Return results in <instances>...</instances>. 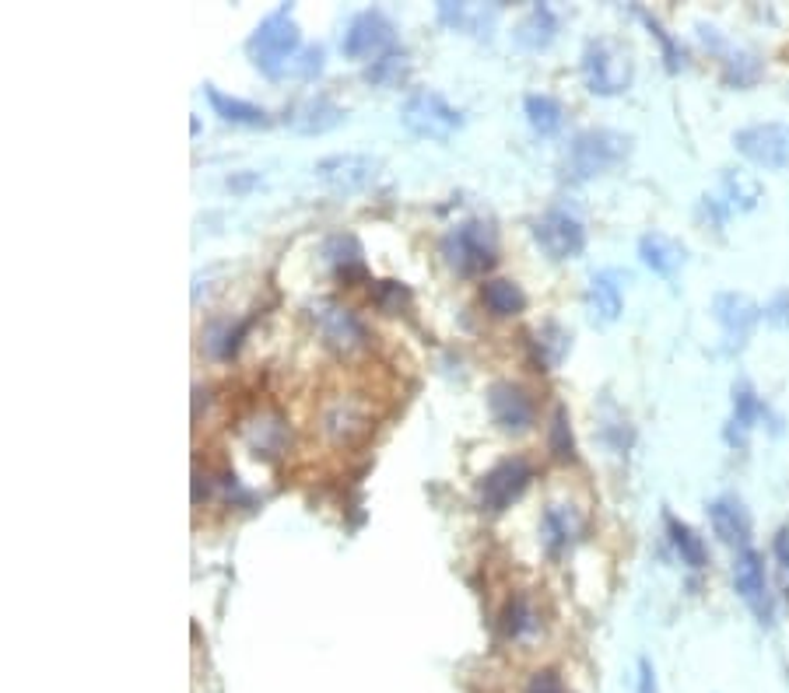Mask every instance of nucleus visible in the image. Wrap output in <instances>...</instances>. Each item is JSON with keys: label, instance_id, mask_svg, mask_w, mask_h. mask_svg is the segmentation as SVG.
<instances>
[{"label": "nucleus", "instance_id": "28", "mask_svg": "<svg viewBox=\"0 0 789 693\" xmlns=\"http://www.w3.org/2000/svg\"><path fill=\"white\" fill-rule=\"evenodd\" d=\"M523 113H526V123H530L534 133H540V137H555V133L562 130V123H565L562 102L552 99V95H544V92L526 95L523 99Z\"/></svg>", "mask_w": 789, "mask_h": 693}, {"label": "nucleus", "instance_id": "9", "mask_svg": "<svg viewBox=\"0 0 789 693\" xmlns=\"http://www.w3.org/2000/svg\"><path fill=\"white\" fill-rule=\"evenodd\" d=\"M734 147L765 172L789 169V123H751L734 133Z\"/></svg>", "mask_w": 789, "mask_h": 693}, {"label": "nucleus", "instance_id": "18", "mask_svg": "<svg viewBox=\"0 0 789 693\" xmlns=\"http://www.w3.org/2000/svg\"><path fill=\"white\" fill-rule=\"evenodd\" d=\"M625 281H628V274L614 271V266H607V271H597L594 277H589L586 308H589V316H594V323H614V319L621 316V308H625Z\"/></svg>", "mask_w": 789, "mask_h": 693}, {"label": "nucleus", "instance_id": "27", "mask_svg": "<svg viewBox=\"0 0 789 693\" xmlns=\"http://www.w3.org/2000/svg\"><path fill=\"white\" fill-rule=\"evenodd\" d=\"M481 305H485L495 319H509V316H519L526 308V295L523 287L509 277H495V281H485L481 284Z\"/></svg>", "mask_w": 789, "mask_h": 693}, {"label": "nucleus", "instance_id": "33", "mask_svg": "<svg viewBox=\"0 0 789 693\" xmlns=\"http://www.w3.org/2000/svg\"><path fill=\"white\" fill-rule=\"evenodd\" d=\"M722 193H727L730 207H740V211H751L761 200V186L755 183V179L744 175V172H734V169L722 172Z\"/></svg>", "mask_w": 789, "mask_h": 693}, {"label": "nucleus", "instance_id": "3", "mask_svg": "<svg viewBox=\"0 0 789 693\" xmlns=\"http://www.w3.org/2000/svg\"><path fill=\"white\" fill-rule=\"evenodd\" d=\"M443 259L459 277H481L498 263V235L488 221L467 217L443 235Z\"/></svg>", "mask_w": 789, "mask_h": 693}, {"label": "nucleus", "instance_id": "30", "mask_svg": "<svg viewBox=\"0 0 789 693\" xmlns=\"http://www.w3.org/2000/svg\"><path fill=\"white\" fill-rule=\"evenodd\" d=\"M284 438H289V428L277 417H256L246 428V441L256 456H277L284 449Z\"/></svg>", "mask_w": 789, "mask_h": 693}, {"label": "nucleus", "instance_id": "24", "mask_svg": "<svg viewBox=\"0 0 789 693\" xmlns=\"http://www.w3.org/2000/svg\"><path fill=\"white\" fill-rule=\"evenodd\" d=\"M323 259L331 263V271L337 281L355 284L365 281V259H362V245L355 235H331L323 242Z\"/></svg>", "mask_w": 789, "mask_h": 693}, {"label": "nucleus", "instance_id": "26", "mask_svg": "<svg viewBox=\"0 0 789 693\" xmlns=\"http://www.w3.org/2000/svg\"><path fill=\"white\" fill-rule=\"evenodd\" d=\"M765 414L758 393L751 383H734V417L727 424V441L730 445H748V435L755 431L758 417Z\"/></svg>", "mask_w": 789, "mask_h": 693}, {"label": "nucleus", "instance_id": "13", "mask_svg": "<svg viewBox=\"0 0 789 693\" xmlns=\"http://www.w3.org/2000/svg\"><path fill=\"white\" fill-rule=\"evenodd\" d=\"M488 414L502 435H526L534 428V399L516 383H495L488 389Z\"/></svg>", "mask_w": 789, "mask_h": 693}, {"label": "nucleus", "instance_id": "42", "mask_svg": "<svg viewBox=\"0 0 789 693\" xmlns=\"http://www.w3.org/2000/svg\"><path fill=\"white\" fill-rule=\"evenodd\" d=\"M635 693H660V686H656V669L649 659H639V686H635Z\"/></svg>", "mask_w": 789, "mask_h": 693}, {"label": "nucleus", "instance_id": "25", "mask_svg": "<svg viewBox=\"0 0 789 693\" xmlns=\"http://www.w3.org/2000/svg\"><path fill=\"white\" fill-rule=\"evenodd\" d=\"M530 347H534V361L540 365V371L558 368L568 357V350H573V333H568L562 323L547 319L530 333Z\"/></svg>", "mask_w": 789, "mask_h": 693}, {"label": "nucleus", "instance_id": "39", "mask_svg": "<svg viewBox=\"0 0 789 693\" xmlns=\"http://www.w3.org/2000/svg\"><path fill=\"white\" fill-rule=\"evenodd\" d=\"M523 693H568L562 676L555 673V669H540V673L530 676V683H526Z\"/></svg>", "mask_w": 789, "mask_h": 693}, {"label": "nucleus", "instance_id": "5", "mask_svg": "<svg viewBox=\"0 0 789 693\" xmlns=\"http://www.w3.org/2000/svg\"><path fill=\"white\" fill-rule=\"evenodd\" d=\"M401 123L414 133V137H425V141H449L456 130H464L467 116L435 88H418L411 92L401 105Z\"/></svg>", "mask_w": 789, "mask_h": 693}, {"label": "nucleus", "instance_id": "15", "mask_svg": "<svg viewBox=\"0 0 789 693\" xmlns=\"http://www.w3.org/2000/svg\"><path fill=\"white\" fill-rule=\"evenodd\" d=\"M712 316H716V323L722 326L727 347H730V350H740L744 344H748L755 323L761 319V308H758L748 295H740V291H722V295L712 298Z\"/></svg>", "mask_w": 789, "mask_h": 693}, {"label": "nucleus", "instance_id": "36", "mask_svg": "<svg viewBox=\"0 0 789 693\" xmlns=\"http://www.w3.org/2000/svg\"><path fill=\"white\" fill-rule=\"evenodd\" d=\"M323 63H326V50L320 47V42H313V47H302V53L295 57L289 74L299 78V81H313V78L323 74Z\"/></svg>", "mask_w": 789, "mask_h": 693}, {"label": "nucleus", "instance_id": "11", "mask_svg": "<svg viewBox=\"0 0 789 693\" xmlns=\"http://www.w3.org/2000/svg\"><path fill=\"white\" fill-rule=\"evenodd\" d=\"M316 179L334 193H362L376 183L380 175V159H372V154H362V151H344V154H326V159L316 162Z\"/></svg>", "mask_w": 789, "mask_h": 693}, {"label": "nucleus", "instance_id": "1", "mask_svg": "<svg viewBox=\"0 0 789 693\" xmlns=\"http://www.w3.org/2000/svg\"><path fill=\"white\" fill-rule=\"evenodd\" d=\"M246 53L263 78H271V81L289 78L295 57L302 53V29L292 14V4L274 8L260 21L253 35L246 39Z\"/></svg>", "mask_w": 789, "mask_h": 693}, {"label": "nucleus", "instance_id": "23", "mask_svg": "<svg viewBox=\"0 0 789 693\" xmlns=\"http://www.w3.org/2000/svg\"><path fill=\"white\" fill-rule=\"evenodd\" d=\"M204 99L211 102L214 116H222L232 126H271L274 123L263 105L246 102V99H235V95H225L222 88H214V84H204Z\"/></svg>", "mask_w": 789, "mask_h": 693}, {"label": "nucleus", "instance_id": "29", "mask_svg": "<svg viewBox=\"0 0 789 693\" xmlns=\"http://www.w3.org/2000/svg\"><path fill=\"white\" fill-rule=\"evenodd\" d=\"M407 74H411V53L407 50H390V53L372 60L362 71V78L368 84H376V88H401L407 81Z\"/></svg>", "mask_w": 789, "mask_h": 693}, {"label": "nucleus", "instance_id": "37", "mask_svg": "<svg viewBox=\"0 0 789 693\" xmlns=\"http://www.w3.org/2000/svg\"><path fill=\"white\" fill-rule=\"evenodd\" d=\"M635 14H639L643 21H646V26H649V32L656 35V39H660L664 42V53H667V67H670V71H677V67H681L685 63V53L681 50H677V42L664 32V26H660V21H656L649 11H643V8H635Z\"/></svg>", "mask_w": 789, "mask_h": 693}, {"label": "nucleus", "instance_id": "8", "mask_svg": "<svg viewBox=\"0 0 789 693\" xmlns=\"http://www.w3.org/2000/svg\"><path fill=\"white\" fill-rule=\"evenodd\" d=\"M393 39H397V26L393 18L380 8H365L358 14H351L347 29L341 35V53L351 60H365V57H383L393 50Z\"/></svg>", "mask_w": 789, "mask_h": 693}, {"label": "nucleus", "instance_id": "21", "mask_svg": "<svg viewBox=\"0 0 789 693\" xmlns=\"http://www.w3.org/2000/svg\"><path fill=\"white\" fill-rule=\"evenodd\" d=\"M639 256H643V263L649 266V271L660 274V277H674L688 263L685 242L667 235V232H646L639 238Z\"/></svg>", "mask_w": 789, "mask_h": 693}, {"label": "nucleus", "instance_id": "34", "mask_svg": "<svg viewBox=\"0 0 789 693\" xmlns=\"http://www.w3.org/2000/svg\"><path fill=\"white\" fill-rule=\"evenodd\" d=\"M722 78L737 88H748L761 78V60L755 53H744V50L727 53V60H722Z\"/></svg>", "mask_w": 789, "mask_h": 693}, {"label": "nucleus", "instance_id": "10", "mask_svg": "<svg viewBox=\"0 0 789 693\" xmlns=\"http://www.w3.org/2000/svg\"><path fill=\"white\" fill-rule=\"evenodd\" d=\"M534 480V466L523 456H509L495 462L477 483V505L485 511H506Z\"/></svg>", "mask_w": 789, "mask_h": 693}, {"label": "nucleus", "instance_id": "6", "mask_svg": "<svg viewBox=\"0 0 789 693\" xmlns=\"http://www.w3.org/2000/svg\"><path fill=\"white\" fill-rule=\"evenodd\" d=\"M310 316L320 329L323 344L337 350L341 357H351V354H362L368 347V329L365 323L351 312L347 305L334 302V298H316L310 305Z\"/></svg>", "mask_w": 789, "mask_h": 693}, {"label": "nucleus", "instance_id": "12", "mask_svg": "<svg viewBox=\"0 0 789 693\" xmlns=\"http://www.w3.org/2000/svg\"><path fill=\"white\" fill-rule=\"evenodd\" d=\"M734 589L748 602V610L758 616L761 628L776 623V599L769 592V574H765V561L758 550H740L734 561Z\"/></svg>", "mask_w": 789, "mask_h": 693}, {"label": "nucleus", "instance_id": "20", "mask_svg": "<svg viewBox=\"0 0 789 693\" xmlns=\"http://www.w3.org/2000/svg\"><path fill=\"white\" fill-rule=\"evenodd\" d=\"M498 8L495 4H453V0H443L438 4V21L453 32H464L474 39H492Z\"/></svg>", "mask_w": 789, "mask_h": 693}, {"label": "nucleus", "instance_id": "4", "mask_svg": "<svg viewBox=\"0 0 789 693\" xmlns=\"http://www.w3.org/2000/svg\"><path fill=\"white\" fill-rule=\"evenodd\" d=\"M583 81L594 95L610 99V95H625L631 81H635V60L631 50L625 42L600 35V39H589L586 50H583Z\"/></svg>", "mask_w": 789, "mask_h": 693}, {"label": "nucleus", "instance_id": "38", "mask_svg": "<svg viewBox=\"0 0 789 693\" xmlns=\"http://www.w3.org/2000/svg\"><path fill=\"white\" fill-rule=\"evenodd\" d=\"M407 298H411V291L401 281H380L376 284V302L386 312H401V305H407Z\"/></svg>", "mask_w": 789, "mask_h": 693}, {"label": "nucleus", "instance_id": "35", "mask_svg": "<svg viewBox=\"0 0 789 693\" xmlns=\"http://www.w3.org/2000/svg\"><path fill=\"white\" fill-rule=\"evenodd\" d=\"M547 445H552V456L558 462H576V438H573V428H568L565 407H555L552 414V438H547Z\"/></svg>", "mask_w": 789, "mask_h": 693}, {"label": "nucleus", "instance_id": "17", "mask_svg": "<svg viewBox=\"0 0 789 693\" xmlns=\"http://www.w3.org/2000/svg\"><path fill=\"white\" fill-rule=\"evenodd\" d=\"M709 522H712V532L719 536V543L734 547L737 553L751 550V516L740 498H734V495L716 498L709 505Z\"/></svg>", "mask_w": 789, "mask_h": 693}, {"label": "nucleus", "instance_id": "7", "mask_svg": "<svg viewBox=\"0 0 789 693\" xmlns=\"http://www.w3.org/2000/svg\"><path fill=\"white\" fill-rule=\"evenodd\" d=\"M534 242L540 245V253L547 259H555V263H565V259H576L583 256L586 249V228H583V221L573 214V211H565V207H552V211H544L537 221H534Z\"/></svg>", "mask_w": 789, "mask_h": 693}, {"label": "nucleus", "instance_id": "40", "mask_svg": "<svg viewBox=\"0 0 789 693\" xmlns=\"http://www.w3.org/2000/svg\"><path fill=\"white\" fill-rule=\"evenodd\" d=\"M765 319L772 326H789V291H779V295L765 305Z\"/></svg>", "mask_w": 789, "mask_h": 693}, {"label": "nucleus", "instance_id": "32", "mask_svg": "<svg viewBox=\"0 0 789 693\" xmlns=\"http://www.w3.org/2000/svg\"><path fill=\"white\" fill-rule=\"evenodd\" d=\"M537 631V613L530 610V602H526L523 595H513L506 602V610H502V634H506L509 641H519L526 634H534Z\"/></svg>", "mask_w": 789, "mask_h": 693}, {"label": "nucleus", "instance_id": "2", "mask_svg": "<svg viewBox=\"0 0 789 693\" xmlns=\"http://www.w3.org/2000/svg\"><path fill=\"white\" fill-rule=\"evenodd\" d=\"M631 151V137L621 130H610V126H589L579 130L573 144L565 147V159H562V172L565 179L573 183H586V179H597L610 169H618Z\"/></svg>", "mask_w": 789, "mask_h": 693}, {"label": "nucleus", "instance_id": "14", "mask_svg": "<svg viewBox=\"0 0 789 693\" xmlns=\"http://www.w3.org/2000/svg\"><path fill=\"white\" fill-rule=\"evenodd\" d=\"M320 428L334 445H344L347 449V445H358L372 435V414H368L365 404H358V399L337 396L323 407Z\"/></svg>", "mask_w": 789, "mask_h": 693}, {"label": "nucleus", "instance_id": "22", "mask_svg": "<svg viewBox=\"0 0 789 693\" xmlns=\"http://www.w3.org/2000/svg\"><path fill=\"white\" fill-rule=\"evenodd\" d=\"M513 39H516V47L526 50V53L547 50V47H552V42L558 39V14L547 8V4H534L530 11H526V14L516 21Z\"/></svg>", "mask_w": 789, "mask_h": 693}, {"label": "nucleus", "instance_id": "19", "mask_svg": "<svg viewBox=\"0 0 789 693\" xmlns=\"http://www.w3.org/2000/svg\"><path fill=\"white\" fill-rule=\"evenodd\" d=\"M579 536H583V516L573 505L552 501V505L544 508V516H540V540H544L547 553L558 557L565 550H573L579 543Z\"/></svg>", "mask_w": 789, "mask_h": 693}, {"label": "nucleus", "instance_id": "31", "mask_svg": "<svg viewBox=\"0 0 789 693\" xmlns=\"http://www.w3.org/2000/svg\"><path fill=\"white\" fill-rule=\"evenodd\" d=\"M667 532H670V543L677 547V553H681V561L688 568H706V561H709L706 543H701V536H695L691 526H685L681 519L667 516Z\"/></svg>", "mask_w": 789, "mask_h": 693}, {"label": "nucleus", "instance_id": "16", "mask_svg": "<svg viewBox=\"0 0 789 693\" xmlns=\"http://www.w3.org/2000/svg\"><path fill=\"white\" fill-rule=\"evenodd\" d=\"M344 109L331 99V95H310V99H302L295 102L289 113H284V123H289L295 133H302V137H320V133H331L334 126L344 123Z\"/></svg>", "mask_w": 789, "mask_h": 693}, {"label": "nucleus", "instance_id": "41", "mask_svg": "<svg viewBox=\"0 0 789 693\" xmlns=\"http://www.w3.org/2000/svg\"><path fill=\"white\" fill-rule=\"evenodd\" d=\"M260 183H263L260 172H232V175L225 179V190H229V193H250V190H256Z\"/></svg>", "mask_w": 789, "mask_h": 693}]
</instances>
